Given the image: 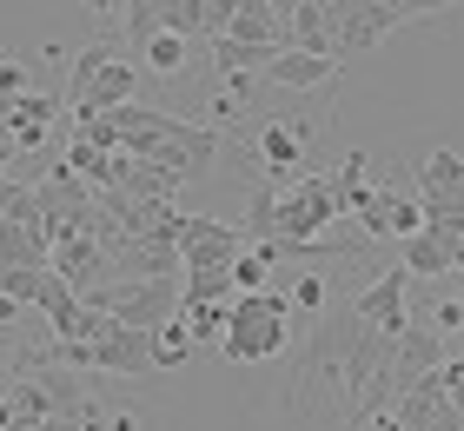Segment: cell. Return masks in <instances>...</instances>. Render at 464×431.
Masks as SVG:
<instances>
[{
	"label": "cell",
	"instance_id": "3957f363",
	"mask_svg": "<svg viewBox=\"0 0 464 431\" xmlns=\"http://www.w3.org/2000/svg\"><path fill=\"white\" fill-rule=\"evenodd\" d=\"M133 86H140V67L126 54H113V47H80L73 67H67V106H73V120L113 113V106L133 100Z\"/></svg>",
	"mask_w": 464,
	"mask_h": 431
},
{
	"label": "cell",
	"instance_id": "f546056e",
	"mask_svg": "<svg viewBox=\"0 0 464 431\" xmlns=\"http://www.w3.org/2000/svg\"><path fill=\"white\" fill-rule=\"evenodd\" d=\"M232 286H239V292H266L272 286V259L259 246H246L239 259H232Z\"/></svg>",
	"mask_w": 464,
	"mask_h": 431
},
{
	"label": "cell",
	"instance_id": "e575fe53",
	"mask_svg": "<svg viewBox=\"0 0 464 431\" xmlns=\"http://www.w3.org/2000/svg\"><path fill=\"white\" fill-rule=\"evenodd\" d=\"M325 279L319 272H305V279H292V312H325Z\"/></svg>",
	"mask_w": 464,
	"mask_h": 431
},
{
	"label": "cell",
	"instance_id": "44dd1931",
	"mask_svg": "<svg viewBox=\"0 0 464 431\" xmlns=\"http://www.w3.org/2000/svg\"><path fill=\"white\" fill-rule=\"evenodd\" d=\"M53 120H60V100L53 93H27L14 106V120H7V146H14V153H34V146L47 140Z\"/></svg>",
	"mask_w": 464,
	"mask_h": 431
},
{
	"label": "cell",
	"instance_id": "ac0fdd59",
	"mask_svg": "<svg viewBox=\"0 0 464 431\" xmlns=\"http://www.w3.org/2000/svg\"><path fill=\"white\" fill-rule=\"evenodd\" d=\"M438 365H445V338L425 332V326H411V332H398V358H392V378H398V392H411V385H425Z\"/></svg>",
	"mask_w": 464,
	"mask_h": 431
},
{
	"label": "cell",
	"instance_id": "83f0119b",
	"mask_svg": "<svg viewBox=\"0 0 464 431\" xmlns=\"http://www.w3.org/2000/svg\"><path fill=\"white\" fill-rule=\"evenodd\" d=\"M193 332L179 326V318H166V326H153V372H173V365H186L193 358Z\"/></svg>",
	"mask_w": 464,
	"mask_h": 431
},
{
	"label": "cell",
	"instance_id": "d6986e66",
	"mask_svg": "<svg viewBox=\"0 0 464 431\" xmlns=\"http://www.w3.org/2000/svg\"><path fill=\"white\" fill-rule=\"evenodd\" d=\"M226 40H252V47H285V14L272 7V0H239V7H232Z\"/></svg>",
	"mask_w": 464,
	"mask_h": 431
},
{
	"label": "cell",
	"instance_id": "30bf717a",
	"mask_svg": "<svg viewBox=\"0 0 464 431\" xmlns=\"http://www.w3.org/2000/svg\"><path fill=\"white\" fill-rule=\"evenodd\" d=\"M398 20H405V14H398L392 0H339V60L372 54Z\"/></svg>",
	"mask_w": 464,
	"mask_h": 431
},
{
	"label": "cell",
	"instance_id": "9c48e42d",
	"mask_svg": "<svg viewBox=\"0 0 464 431\" xmlns=\"http://www.w3.org/2000/svg\"><path fill=\"white\" fill-rule=\"evenodd\" d=\"M352 312L365 318L372 332H392V338L411 332V272H405V266H398V272H378L372 286L352 299Z\"/></svg>",
	"mask_w": 464,
	"mask_h": 431
},
{
	"label": "cell",
	"instance_id": "8992f818",
	"mask_svg": "<svg viewBox=\"0 0 464 431\" xmlns=\"http://www.w3.org/2000/svg\"><path fill=\"white\" fill-rule=\"evenodd\" d=\"M339 220V200H332L325 172H299V180H279V240L285 246H312L325 240V226ZM272 246V240H266Z\"/></svg>",
	"mask_w": 464,
	"mask_h": 431
},
{
	"label": "cell",
	"instance_id": "484cf974",
	"mask_svg": "<svg viewBox=\"0 0 464 431\" xmlns=\"http://www.w3.org/2000/svg\"><path fill=\"white\" fill-rule=\"evenodd\" d=\"M405 272L411 279H445L451 272V246L431 240V232H411V240H405Z\"/></svg>",
	"mask_w": 464,
	"mask_h": 431
},
{
	"label": "cell",
	"instance_id": "d590c367",
	"mask_svg": "<svg viewBox=\"0 0 464 431\" xmlns=\"http://www.w3.org/2000/svg\"><path fill=\"white\" fill-rule=\"evenodd\" d=\"M27 93H34V73L20 67V60H0V100H7V106H20Z\"/></svg>",
	"mask_w": 464,
	"mask_h": 431
},
{
	"label": "cell",
	"instance_id": "836d02e7",
	"mask_svg": "<svg viewBox=\"0 0 464 431\" xmlns=\"http://www.w3.org/2000/svg\"><path fill=\"white\" fill-rule=\"evenodd\" d=\"M67 306H73V286H67V279H60L53 266H47V279H40V299H34V312H47V318H53V312H67Z\"/></svg>",
	"mask_w": 464,
	"mask_h": 431
},
{
	"label": "cell",
	"instance_id": "277c9868",
	"mask_svg": "<svg viewBox=\"0 0 464 431\" xmlns=\"http://www.w3.org/2000/svg\"><path fill=\"white\" fill-rule=\"evenodd\" d=\"M80 306L120 318V326H166V318H179V279H113V286H93Z\"/></svg>",
	"mask_w": 464,
	"mask_h": 431
},
{
	"label": "cell",
	"instance_id": "ba28073f",
	"mask_svg": "<svg viewBox=\"0 0 464 431\" xmlns=\"http://www.w3.org/2000/svg\"><path fill=\"white\" fill-rule=\"evenodd\" d=\"M140 160L179 172V180H206V172H213V160H219V133H213V126H193V120H166V133L146 146Z\"/></svg>",
	"mask_w": 464,
	"mask_h": 431
},
{
	"label": "cell",
	"instance_id": "ab89813d",
	"mask_svg": "<svg viewBox=\"0 0 464 431\" xmlns=\"http://www.w3.org/2000/svg\"><path fill=\"white\" fill-rule=\"evenodd\" d=\"M20 312H27V306H14V299H7V292H0V326H14V318H20Z\"/></svg>",
	"mask_w": 464,
	"mask_h": 431
},
{
	"label": "cell",
	"instance_id": "4fadbf2b",
	"mask_svg": "<svg viewBox=\"0 0 464 431\" xmlns=\"http://www.w3.org/2000/svg\"><path fill=\"white\" fill-rule=\"evenodd\" d=\"M53 272L73 286V299H87L93 286H113V279H120V272H113V259H107V246L87 240V232H80V240H60V246H53Z\"/></svg>",
	"mask_w": 464,
	"mask_h": 431
},
{
	"label": "cell",
	"instance_id": "d4e9b609",
	"mask_svg": "<svg viewBox=\"0 0 464 431\" xmlns=\"http://www.w3.org/2000/svg\"><path fill=\"white\" fill-rule=\"evenodd\" d=\"M272 54H279V47H252V40H213V67L226 73V80H239V73H266L272 67Z\"/></svg>",
	"mask_w": 464,
	"mask_h": 431
},
{
	"label": "cell",
	"instance_id": "52a82bcc",
	"mask_svg": "<svg viewBox=\"0 0 464 431\" xmlns=\"http://www.w3.org/2000/svg\"><path fill=\"white\" fill-rule=\"evenodd\" d=\"M179 272H232V259L246 252L239 226H219L206 212H179Z\"/></svg>",
	"mask_w": 464,
	"mask_h": 431
},
{
	"label": "cell",
	"instance_id": "f1b7e54d",
	"mask_svg": "<svg viewBox=\"0 0 464 431\" xmlns=\"http://www.w3.org/2000/svg\"><path fill=\"white\" fill-rule=\"evenodd\" d=\"M140 67H153V73H186V40H179V34L140 40Z\"/></svg>",
	"mask_w": 464,
	"mask_h": 431
},
{
	"label": "cell",
	"instance_id": "4dcf8cb0",
	"mask_svg": "<svg viewBox=\"0 0 464 431\" xmlns=\"http://www.w3.org/2000/svg\"><path fill=\"white\" fill-rule=\"evenodd\" d=\"M40 279H47V266H0V292H7L14 299V306H34V299H40Z\"/></svg>",
	"mask_w": 464,
	"mask_h": 431
},
{
	"label": "cell",
	"instance_id": "603a6c76",
	"mask_svg": "<svg viewBox=\"0 0 464 431\" xmlns=\"http://www.w3.org/2000/svg\"><path fill=\"white\" fill-rule=\"evenodd\" d=\"M365 153H358V146H352V153L339 160V166H332L325 172V186H332V200H339V212H358V206H365L372 200V186H365Z\"/></svg>",
	"mask_w": 464,
	"mask_h": 431
},
{
	"label": "cell",
	"instance_id": "bcb514c9",
	"mask_svg": "<svg viewBox=\"0 0 464 431\" xmlns=\"http://www.w3.org/2000/svg\"><path fill=\"white\" fill-rule=\"evenodd\" d=\"M378 431H398V425H392V418H378Z\"/></svg>",
	"mask_w": 464,
	"mask_h": 431
},
{
	"label": "cell",
	"instance_id": "1f68e13d",
	"mask_svg": "<svg viewBox=\"0 0 464 431\" xmlns=\"http://www.w3.org/2000/svg\"><path fill=\"white\" fill-rule=\"evenodd\" d=\"M73 133L87 140V146H100V153H126V146H120V120H113V113H87V120H73Z\"/></svg>",
	"mask_w": 464,
	"mask_h": 431
},
{
	"label": "cell",
	"instance_id": "9a60e30c",
	"mask_svg": "<svg viewBox=\"0 0 464 431\" xmlns=\"http://www.w3.org/2000/svg\"><path fill=\"white\" fill-rule=\"evenodd\" d=\"M285 47L339 60V0H299V7L285 14Z\"/></svg>",
	"mask_w": 464,
	"mask_h": 431
},
{
	"label": "cell",
	"instance_id": "4316f807",
	"mask_svg": "<svg viewBox=\"0 0 464 431\" xmlns=\"http://www.w3.org/2000/svg\"><path fill=\"white\" fill-rule=\"evenodd\" d=\"M239 286H232V272H186L179 279V306H232Z\"/></svg>",
	"mask_w": 464,
	"mask_h": 431
},
{
	"label": "cell",
	"instance_id": "e0dca14e",
	"mask_svg": "<svg viewBox=\"0 0 464 431\" xmlns=\"http://www.w3.org/2000/svg\"><path fill=\"white\" fill-rule=\"evenodd\" d=\"M272 86H285V93H312V86H332L339 80V60L332 54H299V47H279L266 67Z\"/></svg>",
	"mask_w": 464,
	"mask_h": 431
},
{
	"label": "cell",
	"instance_id": "7c38bea8",
	"mask_svg": "<svg viewBox=\"0 0 464 431\" xmlns=\"http://www.w3.org/2000/svg\"><path fill=\"white\" fill-rule=\"evenodd\" d=\"M398 431H458V405L445 398V385H438V372L425 385H411V392H398V405L385 412Z\"/></svg>",
	"mask_w": 464,
	"mask_h": 431
},
{
	"label": "cell",
	"instance_id": "d6a6232c",
	"mask_svg": "<svg viewBox=\"0 0 464 431\" xmlns=\"http://www.w3.org/2000/svg\"><path fill=\"white\" fill-rule=\"evenodd\" d=\"M226 312L232 306H179V326L193 338H226Z\"/></svg>",
	"mask_w": 464,
	"mask_h": 431
},
{
	"label": "cell",
	"instance_id": "5bb4252c",
	"mask_svg": "<svg viewBox=\"0 0 464 431\" xmlns=\"http://www.w3.org/2000/svg\"><path fill=\"white\" fill-rule=\"evenodd\" d=\"M358 226L372 232V240H411V232H425V206L405 200V192H392V186H378L365 206L352 212Z\"/></svg>",
	"mask_w": 464,
	"mask_h": 431
},
{
	"label": "cell",
	"instance_id": "ffe728a7",
	"mask_svg": "<svg viewBox=\"0 0 464 431\" xmlns=\"http://www.w3.org/2000/svg\"><path fill=\"white\" fill-rule=\"evenodd\" d=\"M0 266H53V240L40 232V220H7L0 226Z\"/></svg>",
	"mask_w": 464,
	"mask_h": 431
},
{
	"label": "cell",
	"instance_id": "b9f144b4",
	"mask_svg": "<svg viewBox=\"0 0 464 431\" xmlns=\"http://www.w3.org/2000/svg\"><path fill=\"white\" fill-rule=\"evenodd\" d=\"M0 431H14V405L7 398H0Z\"/></svg>",
	"mask_w": 464,
	"mask_h": 431
},
{
	"label": "cell",
	"instance_id": "8fae6325",
	"mask_svg": "<svg viewBox=\"0 0 464 431\" xmlns=\"http://www.w3.org/2000/svg\"><path fill=\"white\" fill-rule=\"evenodd\" d=\"M93 372H120V378H140V372H153V332L146 326H113L93 338Z\"/></svg>",
	"mask_w": 464,
	"mask_h": 431
},
{
	"label": "cell",
	"instance_id": "2e32d148",
	"mask_svg": "<svg viewBox=\"0 0 464 431\" xmlns=\"http://www.w3.org/2000/svg\"><path fill=\"white\" fill-rule=\"evenodd\" d=\"M418 206L425 212H464V160L451 146L425 153V166H418Z\"/></svg>",
	"mask_w": 464,
	"mask_h": 431
},
{
	"label": "cell",
	"instance_id": "7402d4cb",
	"mask_svg": "<svg viewBox=\"0 0 464 431\" xmlns=\"http://www.w3.org/2000/svg\"><path fill=\"white\" fill-rule=\"evenodd\" d=\"M259 160H266L272 180L299 172V160H305V126H279V120H272L266 133H259Z\"/></svg>",
	"mask_w": 464,
	"mask_h": 431
},
{
	"label": "cell",
	"instance_id": "74e56055",
	"mask_svg": "<svg viewBox=\"0 0 464 431\" xmlns=\"http://www.w3.org/2000/svg\"><path fill=\"white\" fill-rule=\"evenodd\" d=\"M40 431H100V405L80 412V418H40Z\"/></svg>",
	"mask_w": 464,
	"mask_h": 431
},
{
	"label": "cell",
	"instance_id": "5b68a950",
	"mask_svg": "<svg viewBox=\"0 0 464 431\" xmlns=\"http://www.w3.org/2000/svg\"><path fill=\"white\" fill-rule=\"evenodd\" d=\"M34 200H40V232L60 246V240H80V232H93V212H100V192L87 180H73L67 166H47V180L34 186Z\"/></svg>",
	"mask_w": 464,
	"mask_h": 431
},
{
	"label": "cell",
	"instance_id": "8d00e7d4",
	"mask_svg": "<svg viewBox=\"0 0 464 431\" xmlns=\"http://www.w3.org/2000/svg\"><path fill=\"white\" fill-rule=\"evenodd\" d=\"M438 385H445V398L458 405V418H464V358H445V365H438Z\"/></svg>",
	"mask_w": 464,
	"mask_h": 431
},
{
	"label": "cell",
	"instance_id": "ee69618b",
	"mask_svg": "<svg viewBox=\"0 0 464 431\" xmlns=\"http://www.w3.org/2000/svg\"><path fill=\"white\" fill-rule=\"evenodd\" d=\"M451 272H464V240H458V246H451Z\"/></svg>",
	"mask_w": 464,
	"mask_h": 431
},
{
	"label": "cell",
	"instance_id": "6da1fadb",
	"mask_svg": "<svg viewBox=\"0 0 464 431\" xmlns=\"http://www.w3.org/2000/svg\"><path fill=\"white\" fill-rule=\"evenodd\" d=\"M352 312H319L312 338L299 345V365H292V385H285V418L299 431H365L358 418V398L345 385V345H352Z\"/></svg>",
	"mask_w": 464,
	"mask_h": 431
},
{
	"label": "cell",
	"instance_id": "f35d334b",
	"mask_svg": "<svg viewBox=\"0 0 464 431\" xmlns=\"http://www.w3.org/2000/svg\"><path fill=\"white\" fill-rule=\"evenodd\" d=\"M438 7H451V0H398V14L418 20V14H438Z\"/></svg>",
	"mask_w": 464,
	"mask_h": 431
},
{
	"label": "cell",
	"instance_id": "7bdbcfd3",
	"mask_svg": "<svg viewBox=\"0 0 464 431\" xmlns=\"http://www.w3.org/2000/svg\"><path fill=\"white\" fill-rule=\"evenodd\" d=\"M451 312H458V332H464V292H458V299H451ZM458 332H451V338H458Z\"/></svg>",
	"mask_w": 464,
	"mask_h": 431
},
{
	"label": "cell",
	"instance_id": "60d3db41",
	"mask_svg": "<svg viewBox=\"0 0 464 431\" xmlns=\"http://www.w3.org/2000/svg\"><path fill=\"white\" fill-rule=\"evenodd\" d=\"M113 431H140V418H133V412H120V418H113Z\"/></svg>",
	"mask_w": 464,
	"mask_h": 431
},
{
	"label": "cell",
	"instance_id": "7dc6e473",
	"mask_svg": "<svg viewBox=\"0 0 464 431\" xmlns=\"http://www.w3.org/2000/svg\"><path fill=\"white\" fill-rule=\"evenodd\" d=\"M14 431H40V425H14Z\"/></svg>",
	"mask_w": 464,
	"mask_h": 431
},
{
	"label": "cell",
	"instance_id": "cb8c5ba5",
	"mask_svg": "<svg viewBox=\"0 0 464 431\" xmlns=\"http://www.w3.org/2000/svg\"><path fill=\"white\" fill-rule=\"evenodd\" d=\"M246 246H266V240H279V180H266V186H252V200H246Z\"/></svg>",
	"mask_w": 464,
	"mask_h": 431
},
{
	"label": "cell",
	"instance_id": "f6af8a7d",
	"mask_svg": "<svg viewBox=\"0 0 464 431\" xmlns=\"http://www.w3.org/2000/svg\"><path fill=\"white\" fill-rule=\"evenodd\" d=\"M7 160H14V146H7V140H0V166H7Z\"/></svg>",
	"mask_w": 464,
	"mask_h": 431
},
{
	"label": "cell",
	"instance_id": "7a4b0ae2",
	"mask_svg": "<svg viewBox=\"0 0 464 431\" xmlns=\"http://www.w3.org/2000/svg\"><path fill=\"white\" fill-rule=\"evenodd\" d=\"M292 345V292H239L232 299V312H226V338H219V352L232 365H266V358H279Z\"/></svg>",
	"mask_w": 464,
	"mask_h": 431
}]
</instances>
